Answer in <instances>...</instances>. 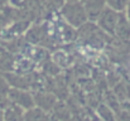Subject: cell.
I'll list each match as a JSON object with an SVG mask.
<instances>
[{
  "instance_id": "cell-1",
  "label": "cell",
  "mask_w": 130,
  "mask_h": 121,
  "mask_svg": "<svg viewBox=\"0 0 130 121\" xmlns=\"http://www.w3.org/2000/svg\"><path fill=\"white\" fill-rule=\"evenodd\" d=\"M116 23H118V16L116 14L112 11V10H105L101 19H100V24L101 27L107 30L109 33H112L115 30V27H116Z\"/></svg>"
},
{
  "instance_id": "cell-2",
  "label": "cell",
  "mask_w": 130,
  "mask_h": 121,
  "mask_svg": "<svg viewBox=\"0 0 130 121\" xmlns=\"http://www.w3.org/2000/svg\"><path fill=\"white\" fill-rule=\"evenodd\" d=\"M115 30H116V33L119 34V37H121L123 39H128V38H129L130 27H129V24H128V22H126L125 18H120V20L118 19Z\"/></svg>"
},
{
  "instance_id": "cell-3",
  "label": "cell",
  "mask_w": 130,
  "mask_h": 121,
  "mask_svg": "<svg viewBox=\"0 0 130 121\" xmlns=\"http://www.w3.org/2000/svg\"><path fill=\"white\" fill-rule=\"evenodd\" d=\"M25 121H48V117L42 110H32L25 115Z\"/></svg>"
},
{
  "instance_id": "cell-4",
  "label": "cell",
  "mask_w": 130,
  "mask_h": 121,
  "mask_svg": "<svg viewBox=\"0 0 130 121\" xmlns=\"http://www.w3.org/2000/svg\"><path fill=\"white\" fill-rule=\"evenodd\" d=\"M126 1H128V0H110V4H111L114 8H116V9H121V8L125 6Z\"/></svg>"
},
{
  "instance_id": "cell-5",
  "label": "cell",
  "mask_w": 130,
  "mask_h": 121,
  "mask_svg": "<svg viewBox=\"0 0 130 121\" xmlns=\"http://www.w3.org/2000/svg\"><path fill=\"white\" fill-rule=\"evenodd\" d=\"M80 11H82V10H80V9H78V10H77V13H80ZM73 13H76V10H73ZM72 15H76V14H68V18H71Z\"/></svg>"
}]
</instances>
